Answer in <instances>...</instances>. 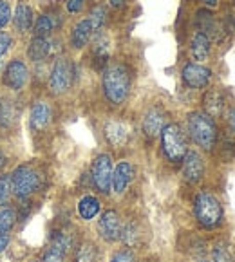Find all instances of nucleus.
Segmentation results:
<instances>
[{
  "instance_id": "f257e3e1",
  "label": "nucleus",
  "mask_w": 235,
  "mask_h": 262,
  "mask_svg": "<svg viewBox=\"0 0 235 262\" xmlns=\"http://www.w3.org/2000/svg\"><path fill=\"white\" fill-rule=\"evenodd\" d=\"M101 91L112 107H121L129 101L132 91V71L125 62H109L101 69Z\"/></svg>"
},
{
  "instance_id": "f03ea898",
  "label": "nucleus",
  "mask_w": 235,
  "mask_h": 262,
  "mask_svg": "<svg viewBox=\"0 0 235 262\" xmlns=\"http://www.w3.org/2000/svg\"><path fill=\"white\" fill-rule=\"evenodd\" d=\"M186 132L188 138L201 150H213L219 139V127L213 118L203 111H192L186 114Z\"/></svg>"
},
{
  "instance_id": "7ed1b4c3",
  "label": "nucleus",
  "mask_w": 235,
  "mask_h": 262,
  "mask_svg": "<svg viewBox=\"0 0 235 262\" xmlns=\"http://www.w3.org/2000/svg\"><path fill=\"white\" fill-rule=\"evenodd\" d=\"M194 217L204 230H216L223 224L224 212L221 201L212 192H199L194 199Z\"/></svg>"
},
{
  "instance_id": "20e7f679",
  "label": "nucleus",
  "mask_w": 235,
  "mask_h": 262,
  "mask_svg": "<svg viewBox=\"0 0 235 262\" xmlns=\"http://www.w3.org/2000/svg\"><path fill=\"white\" fill-rule=\"evenodd\" d=\"M161 152L165 159L172 165H181L183 158L186 156L188 148V138L179 123H166L163 127L161 134Z\"/></svg>"
},
{
  "instance_id": "39448f33",
  "label": "nucleus",
  "mask_w": 235,
  "mask_h": 262,
  "mask_svg": "<svg viewBox=\"0 0 235 262\" xmlns=\"http://www.w3.org/2000/svg\"><path fill=\"white\" fill-rule=\"evenodd\" d=\"M11 188L13 195L18 201H26L36 193L44 185V176L40 173V170H36V166L33 165H18L11 173Z\"/></svg>"
},
{
  "instance_id": "423d86ee",
  "label": "nucleus",
  "mask_w": 235,
  "mask_h": 262,
  "mask_svg": "<svg viewBox=\"0 0 235 262\" xmlns=\"http://www.w3.org/2000/svg\"><path fill=\"white\" fill-rule=\"evenodd\" d=\"M74 78H76V69H74V63L71 62L67 56H58L53 62L49 71V78H47V85H49V91L54 96H60V94H66L67 91L73 87Z\"/></svg>"
},
{
  "instance_id": "0eeeda50",
  "label": "nucleus",
  "mask_w": 235,
  "mask_h": 262,
  "mask_svg": "<svg viewBox=\"0 0 235 262\" xmlns=\"http://www.w3.org/2000/svg\"><path fill=\"white\" fill-rule=\"evenodd\" d=\"M112 158L111 154H98L91 165V183L96 192L109 195L112 183Z\"/></svg>"
},
{
  "instance_id": "6e6552de",
  "label": "nucleus",
  "mask_w": 235,
  "mask_h": 262,
  "mask_svg": "<svg viewBox=\"0 0 235 262\" xmlns=\"http://www.w3.org/2000/svg\"><path fill=\"white\" fill-rule=\"evenodd\" d=\"M212 69L206 67L204 63H197V62H186L181 67V80L183 83L192 91H203L206 89L212 81Z\"/></svg>"
},
{
  "instance_id": "1a4fd4ad",
  "label": "nucleus",
  "mask_w": 235,
  "mask_h": 262,
  "mask_svg": "<svg viewBox=\"0 0 235 262\" xmlns=\"http://www.w3.org/2000/svg\"><path fill=\"white\" fill-rule=\"evenodd\" d=\"M121 228H123V219L118 213V210H105L98 221V235L105 243H118L121 237Z\"/></svg>"
},
{
  "instance_id": "9d476101",
  "label": "nucleus",
  "mask_w": 235,
  "mask_h": 262,
  "mask_svg": "<svg viewBox=\"0 0 235 262\" xmlns=\"http://www.w3.org/2000/svg\"><path fill=\"white\" fill-rule=\"evenodd\" d=\"M201 103H203V112H206L213 120L223 118L228 108H230L228 94L223 87H210V89L203 94Z\"/></svg>"
},
{
  "instance_id": "9b49d317",
  "label": "nucleus",
  "mask_w": 235,
  "mask_h": 262,
  "mask_svg": "<svg viewBox=\"0 0 235 262\" xmlns=\"http://www.w3.org/2000/svg\"><path fill=\"white\" fill-rule=\"evenodd\" d=\"M27 80H29V69H27L26 62H22L20 58H15L6 66L4 74H2V83L8 89L18 93L27 85Z\"/></svg>"
},
{
  "instance_id": "f8f14e48",
  "label": "nucleus",
  "mask_w": 235,
  "mask_h": 262,
  "mask_svg": "<svg viewBox=\"0 0 235 262\" xmlns=\"http://www.w3.org/2000/svg\"><path fill=\"white\" fill-rule=\"evenodd\" d=\"M132 128L123 120H109L103 125V138L112 148H123L131 141Z\"/></svg>"
},
{
  "instance_id": "ddd939ff",
  "label": "nucleus",
  "mask_w": 235,
  "mask_h": 262,
  "mask_svg": "<svg viewBox=\"0 0 235 262\" xmlns=\"http://www.w3.org/2000/svg\"><path fill=\"white\" fill-rule=\"evenodd\" d=\"M166 125V112L161 105H151L141 116V130L146 138H158Z\"/></svg>"
},
{
  "instance_id": "4468645a",
  "label": "nucleus",
  "mask_w": 235,
  "mask_h": 262,
  "mask_svg": "<svg viewBox=\"0 0 235 262\" xmlns=\"http://www.w3.org/2000/svg\"><path fill=\"white\" fill-rule=\"evenodd\" d=\"M183 165V179L190 185H199L204 178V159L199 152L188 150L181 161Z\"/></svg>"
},
{
  "instance_id": "2eb2a0df",
  "label": "nucleus",
  "mask_w": 235,
  "mask_h": 262,
  "mask_svg": "<svg viewBox=\"0 0 235 262\" xmlns=\"http://www.w3.org/2000/svg\"><path fill=\"white\" fill-rule=\"evenodd\" d=\"M196 31L204 33L212 42L213 40H219L224 33V26L213 16V13L210 9H199L196 13Z\"/></svg>"
},
{
  "instance_id": "dca6fc26",
  "label": "nucleus",
  "mask_w": 235,
  "mask_h": 262,
  "mask_svg": "<svg viewBox=\"0 0 235 262\" xmlns=\"http://www.w3.org/2000/svg\"><path fill=\"white\" fill-rule=\"evenodd\" d=\"M134 165L131 161H120L112 170V183H111V190L118 195L127 192L129 185L134 179Z\"/></svg>"
},
{
  "instance_id": "f3484780",
  "label": "nucleus",
  "mask_w": 235,
  "mask_h": 262,
  "mask_svg": "<svg viewBox=\"0 0 235 262\" xmlns=\"http://www.w3.org/2000/svg\"><path fill=\"white\" fill-rule=\"evenodd\" d=\"M53 121V107L47 101H35L29 111V128L40 132L47 128Z\"/></svg>"
},
{
  "instance_id": "a211bd4d",
  "label": "nucleus",
  "mask_w": 235,
  "mask_h": 262,
  "mask_svg": "<svg viewBox=\"0 0 235 262\" xmlns=\"http://www.w3.org/2000/svg\"><path fill=\"white\" fill-rule=\"evenodd\" d=\"M188 54L194 62L203 63L212 54V40L201 31H196L188 42Z\"/></svg>"
},
{
  "instance_id": "6ab92c4d",
  "label": "nucleus",
  "mask_w": 235,
  "mask_h": 262,
  "mask_svg": "<svg viewBox=\"0 0 235 262\" xmlns=\"http://www.w3.org/2000/svg\"><path fill=\"white\" fill-rule=\"evenodd\" d=\"M94 29L91 26L89 18H81L74 24V27L71 29V36H69V43L74 51H81L89 46V42L93 40Z\"/></svg>"
},
{
  "instance_id": "aec40b11",
  "label": "nucleus",
  "mask_w": 235,
  "mask_h": 262,
  "mask_svg": "<svg viewBox=\"0 0 235 262\" xmlns=\"http://www.w3.org/2000/svg\"><path fill=\"white\" fill-rule=\"evenodd\" d=\"M94 40H93V60L96 62V67L103 69L109 62H111V38H109L107 33L101 29V31L94 33Z\"/></svg>"
},
{
  "instance_id": "412c9836",
  "label": "nucleus",
  "mask_w": 235,
  "mask_h": 262,
  "mask_svg": "<svg viewBox=\"0 0 235 262\" xmlns=\"http://www.w3.org/2000/svg\"><path fill=\"white\" fill-rule=\"evenodd\" d=\"M54 54V46L53 40L49 36L42 38V36H33V40L29 42V47H27V56L29 60H33L35 63L46 62L47 58Z\"/></svg>"
},
{
  "instance_id": "4be33fe9",
  "label": "nucleus",
  "mask_w": 235,
  "mask_h": 262,
  "mask_svg": "<svg viewBox=\"0 0 235 262\" xmlns=\"http://www.w3.org/2000/svg\"><path fill=\"white\" fill-rule=\"evenodd\" d=\"M74 262H103V253L98 248L96 243L93 241H83V243L76 244L73 255Z\"/></svg>"
},
{
  "instance_id": "5701e85b",
  "label": "nucleus",
  "mask_w": 235,
  "mask_h": 262,
  "mask_svg": "<svg viewBox=\"0 0 235 262\" xmlns=\"http://www.w3.org/2000/svg\"><path fill=\"white\" fill-rule=\"evenodd\" d=\"M120 241L129 248H138L139 244L143 243V230H141V224L138 223L136 219H129L123 223V228H121V237Z\"/></svg>"
},
{
  "instance_id": "b1692460",
  "label": "nucleus",
  "mask_w": 235,
  "mask_h": 262,
  "mask_svg": "<svg viewBox=\"0 0 235 262\" xmlns=\"http://www.w3.org/2000/svg\"><path fill=\"white\" fill-rule=\"evenodd\" d=\"M76 212L81 221H93L100 215L101 201L96 195H83L76 205Z\"/></svg>"
},
{
  "instance_id": "393cba45",
  "label": "nucleus",
  "mask_w": 235,
  "mask_h": 262,
  "mask_svg": "<svg viewBox=\"0 0 235 262\" xmlns=\"http://www.w3.org/2000/svg\"><path fill=\"white\" fill-rule=\"evenodd\" d=\"M13 24H15L18 33H27L33 27V24H35L33 9L27 4H18L15 9V15H13Z\"/></svg>"
},
{
  "instance_id": "a878e982",
  "label": "nucleus",
  "mask_w": 235,
  "mask_h": 262,
  "mask_svg": "<svg viewBox=\"0 0 235 262\" xmlns=\"http://www.w3.org/2000/svg\"><path fill=\"white\" fill-rule=\"evenodd\" d=\"M58 24L60 22H58V18L54 15H40L36 18V22L33 24V35L42 36V38L51 36L54 29L58 27Z\"/></svg>"
},
{
  "instance_id": "bb28decb",
  "label": "nucleus",
  "mask_w": 235,
  "mask_h": 262,
  "mask_svg": "<svg viewBox=\"0 0 235 262\" xmlns=\"http://www.w3.org/2000/svg\"><path fill=\"white\" fill-rule=\"evenodd\" d=\"M51 244L56 246V248H60L63 253L69 255L71 251L76 248V239H74V235L71 233V231L60 230V231H54L53 233V237H51Z\"/></svg>"
},
{
  "instance_id": "cd10ccee",
  "label": "nucleus",
  "mask_w": 235,
  "mask_h": 262,
  "mask_svg": "<svg viewBox=\"0 0 235 262\" xmlns=\"http://www.w3.org/2000/svg\"><path fill=\"white\" fill-rule=\"evenodd\" d=\"M16 120V111L15 105L8 98H0V127L9 128Z\"/></svg>"
},
{
  "instance_id": "c85d7f7f",
  "label": "nucleus",
  "mask_w": 235,
  "mask_h": 262,
  "mask_svg": "<svg viewBox=\"0 0 235 262\" xmlns=\"http://www.w3.org/2000/svg\"><path fill=\"white\" fill-rule=\"evenodd\" d=\"M16 221V212L11 206H0V233H11V230L15 228Z\"/></svg>"
},
{
  "instance_id": "c756f323",
  "label": "nucleus",
  "mask_w": 235,
  "mask_h": 262,
  "mask_svg": "<svg viewBox=\"0 0 235 262\" xmlns=\"http://www.w3.org/2000/svg\"><path fill=\"white\" fill-rule=\"evenodd\" d=\"M87 18H89L94 33L101 31V29H103V26H105V22H107V8H105V6H101V4H96L89 11V16H87Z\"/></svg>"
},
{
  "instance_id": "7c9ffc66",
  "label": "nucleus",
  "mask_w": 235,
  "mask_h": 262,
  "mask_svg": "<svg viewBox=\"0 0 235 262\" xmlns=\"http://www.w3.org/2000/svg\"><path fill=\"white\" fill-rule=\"evenodd\" d=\"M212 262H235V253L228 244H217L212 250Z\"/></svg>"
},
{
  "instance_id": "2f4dec72",
  "label": "nucleus",
  "mask_w": 235,
  "mask_h": 262,
  "mask_svg": "<svg viewBox=\"0 0 235 262\" xmlns=\"http://www.w3.org/2000/svg\"><path fill=\"white\" fill-rule=\"evenodd\" d=\"M42 260L44 262H67V253H63L60 248L49 244V246L46 248V251H44Z\"/></svg>"
},
{
  "instance_id": "473e14b6",
  "label": "nucleus",
  "mask_w": 235,
  "mask_h": 262,
  "mask_svg": "<svg viewBox=\"0 0 235 262\" xmlns=\"http://www.w3.org/2000/svg\"><path fill=\"white\" fill-rule=\"evenodd\" d=\"M13 195L11 176H0V205H6Z\"/></svg>"
},
{
  "instance_id": "72a5a7b5",
  "label": "nucleus",
  "mask_w": 235,
  "mask_h": 262,
  "mask_svg": "<svg viewBox=\"0 0 235 262\" xmlns=\"http://www.w3.org/2000/svg\"><path fill=\"white\" fill-rule=\"evenodd\" d=\"M13 15H11V8L6 0H0V29H4L9 22H11Z\"/></svg>"
},
{
  "instance_id": "f704fd0d",
  "label": "nucleus",
  "mask_w": 235,
  "mask_h": 262,
  "mask_svg": "<svg viewBox=\"0 0 235 262\" xmlns=\"http://www.w3.org/2000/svg\"><path fill=\"white\" fill-rule=\"evenodd\" d=\"M111 262H138V258H136V255L132 253L129 248H125V250H118L114 255H112Z\"/></svg>"
},
{
  "instance_id": "c9c22d12",
  "label": "nucleus",
  "mask_w": 235,
  "mask_h": 262,
  "mask_svg": "<svg viewBox=\"0 0 235 262\" xmlns=\"http://www.w3.org/2000/svg\"><path fill=\"white\" fill-rule=\"evenodd\" d=\"M11 43H13V38L8 33H0V56H4V54L8 53Z\"/></svg>"
},
{
  "instance_id": "e433bc0d",
  "label": "nucleus",
  "mask_w": 235,
  "mask_h": 262,
  "mask_svg": "<svg viewBox=\"0 0 235 262\" xmlns=\"http://www.w3.org/2000/svg\"><path fill=\"white\" fill-rule=\"evenodd\" d=\"M83 4H85V0H67V2H66L67 11L73 13V15L80 13L81 9H83Z\"/></svg>"
},
{
  "instance_id": "4c0bfd02",
  "label": "nucleus",
  "mask_w": 235,
  "mask_h": 262,
  "mask_svg": "<svg viewBox=\"0 0 235 262\" xmlns=\"http://www.w3.org/2000/svg\"><path fill=\"white\" fill-rule=\"evenodd\" d=\"M224 118H226L228 128H230V130L235 134V107H230V108H228L226 114H224Z\"/></svg>"
},
{
  "instance_id": "58836bf2",
  "label": "nucleus",
  "mask_w": 235,
  "mask_h": 262,
  "mask_svg": "<svg viewBox=\"0 0 235 262\" xmlns=\"http://www.w3.org/2000/svg\"><path fill=\"white\" fill-rule=\"evenodd\" d=\"M9 243H11V235L9 233H0V253L8 250Z\"/></svg>"
},
{
  "instance_id": "ea45409f",
  "label": "nucleus",
  "mask_w": 235,
  "mask_h": 262,
  "mask_svg": "<svg viewBox=\"0 0 235 262\" xmlns=\"http://www.w3.org/2000/svg\"><path fill=\"white\" fill-rule=\"evenodd\" d=\"M201 4L204 6V9H217L219 8V0H201Z\"/></svg>"
},
{
  "instance_id": "a19ab883",
  "label": "nucleus",
  "mask_w": 235,
  "mask_h": 262,
  "mask_svg": "<svg viewBox=\"0 0 235 262\" xmlns=\"http://www.w3.org/2000/svg\"><path fill=\"white\" fill-rule=\"evenodd\" d=\"M125 2H127V0H109V6H111V8H121V6L125 4Z\"/></svg>"
},
{
  "instance_id": "79ce46f5",
  "label": "nucleus",
  "mask_w": 235,
  "mask_h": 262,
  "mask_svg": "<svg viewBox=\"0 0 235 262\" xmlns=\"http://www.w3.org/2000/svg\"><path fill=\"white\" fill-rule=\"evenodd\" d=\"M6 163H8V158H6V154L2 150H0V170L4 168L6 166Z\"/></svg>"
},
{
  "instance_id": "37998d69",
  "label": "nucleus",
  "mask_w": 235,
  "mask_h": 262,
  "mask_svg": "<svg viewBox=\"0 0 235 262\" xmlns=\"http://www.w3.org/2000/svg\"><path fill=\"white\" fill-rule=\"evenodd\" d=\"M141 262H159L158 258H145V260H141Z\"/></svg>"
},
{
  "instance_id": "c03bdc74",
  "label": "nucleus",
  "mask_w": 235,
  "mask_h": 262,
  "mask_svg": "<svg viewBox=\"0 0 235 262\" xmlns=\"http://www.w3.org/2000/svg\"><path fill=\"white\" fill-rule=\"evenodd\" d=\"M197 262H210V260H204V258H201V260H197Z\"/></svg>"
},
{
  "instance_id": "a18cd8bd",
  "label": "nucleus",
  "mask_w": 235,
  "mask_h": 262,
  "mask_svg": "<svg viewBox=\"0 0 235 262\" xmlns=\"http://www.w3.org/2000/svg\"><path fill=\"white\" fill-rule=\"evenodd\" d=\"M31 262H44V260H31Z\"/></svg>"
},
{
  "instance_id": "49530a36",
  "label": "nucleus",
  "mask_w": 235,
  "mask_h": 262,
  "mask_svg": "<svg viewBox=\"0 0 235 262\" xmlns=\"http://www.w3.org/2000/svg\"><path fill=\"white\" fill-rule=\"evenodd\" d=\"M94 2H96V0H94Z\"/></svg>"
}]
</instances>
